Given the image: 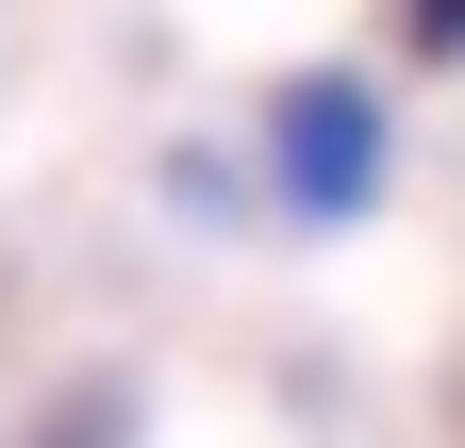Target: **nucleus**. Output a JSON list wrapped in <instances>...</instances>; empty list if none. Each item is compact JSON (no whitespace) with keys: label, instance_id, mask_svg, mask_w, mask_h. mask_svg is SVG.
<instances>
[{"label":"nucleus","instance_id":"f257e3e1","mask_svg":"<svg viewBox=\"0 0 465 448\" xmlns=\"http://www.w3.org/2000/svg\"><path fill=\"white\" fill-rule=\"evenodd\" d=\"M266 166H282V216H366L382 200V100L366 83H282L266 100Z\"/></svg>","mask_w":465,"mask_h":448},{"label":"nucleus","instance_id":"f03ea898","mask_svg":"<svg viewBox=\"0 0 465 448\" xmlns=\"http://www.w3.org/2000/svg\"><path fill=\"white\" fill-rule=\"evenodd\" d=\"M34 448H116V399H84V415H50Z\"/></svg>","mask_w":465,"mask_h":448}]
</instances>
